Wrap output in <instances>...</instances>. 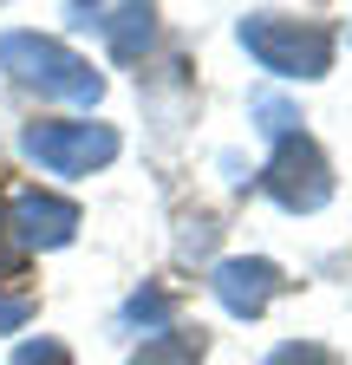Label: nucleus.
I'll return each mask as SVG.
<instances>
[{
  "mask_svg": "<svg viewBox=\"0 0 352 365\" xmlns=\"http://www.w3.org/2000/svg\"><path fill=\"white\" fill-rule=\"evenodd\" d=\"M26 319H33V300H26V294H0V333L26 327Z\"/></svg>",
  "mask_w": 352,
  "mask_h": 365,
  "instance_id": "obj_13",
  "label": "nucleus"
},
{
  "mask_svg": "<svg viewBox=\"0 0 352 365\" xmlns=\"http://www.w3.org/2000/svg\"><path fill=\"white\" fill-rule=\"evenodd\" d=\"M14 274H20V235H14L7 202H0V281H14Z\"/></svg>",
  "mask_w": 352,
  "mask_h": 365,
  "instance_id": "obj_10",
  "label": "nucleus"
},
{
  "mask_svg": "<svg viewBox=\"0 0 352 365\" xmlns=\"http://www.w3.org/2000/svg\"><path fill=\"white\" fill-rule=\"evenodd\" d=\"M209 287H215V300H222L235 319H254L261 307L281 294V267L261 261V255H235V261H222V267L209 274Z\"/></svg>",
  "mask_w": 352,
  "mask_h": 365,
  "instance_id": "obj_5",
  "label": "nucleus"
},
{
  "mask_svg": "<svg viewBox=\"0 0 352 365\" xmlns=\"http://www.w3.org/2000/svg\"><path fill=\"white\" fill-rule=\"evenodd\" d=\"M163 313H170V294H157V287H150V294H130V307H124V319H138V327H144V319L157 327Z\"/></svg>",
  "mask_w": 352,
  "mask_h": 365,
  "instance_id": "obj_11",
  "label": "nucleus"
},
{
  "mask_svg": "<svg viewBox=\"0 0 352 365\" xmlns=\"http://www.w3.org/2000/svg\"><path fill=\"white\" fill-rule=\"evenodd\" d=\"M261 190H268L281 209H294V215H314L333 196V170H326L314 137L294 130V137H281V150L268 157V170H261Z\"/></svg>",
  "mask_w": 352,
  "mask_h": 365,
  "instance_id": "obj_3",
  "label": "nucleus"
},
{
  "mask_svg": "<svg viewBox=\"0 0 352 365\" xmlns=\"http://www.w3.org/2000/svg\"><path fill=\"white\" fill-rule=\"evenodd\" d=\"M196 359H202V333H190V327H163L157 339L130 352V365H196Z\"/></svg>",
  "mask_w": 352,
  "mask_h": 365,
  "instance_id": "obj_8",
  "label": "nucleus"
},
{
  "mask_svg": "<svg viewBox=\"0 0 352 365\" xmlns=\"http://www.w3.org/2000/svg\"><path fill=\"white\" fill-rule=\"evenodd\" d=\"M20 150L53 176H85L118 157V130L111 124H26Z\"/></svg>",
  "mask_w": 352,
  "mask_h": 365,
  "instance_id": "obj_4",
  "label": "nucleus"
},
{
  "mask_svg": "<svg viewBox=\"0 0 352 365\" xmlns=\"http://www.w3.org/2000/svg\"><path fill=\"white\" fill-rule=\"evenodd\" d=\"M268 365H333V359H326L320 346H306V339H294V346H281V352H274Z\"/></svg>",
  "mask_w": 352,
  "mask_h": 365,
  "instance_id": "obj_12",
  "label": "nucleus"
},
{
  "mask_svg": "<svg viewBox=\"0 0 352 365\" xmlns=\"http://www.w3.org/2000/svg\"><path fill=\"white\" fill-rule=\"evenodd\" d=\"M14 365H72V352H66L59 339H26V346L14 352Z\"/></svg>",
  "mask_w": 352,
  "mask_h": 365,
  "instance_id": "obj_9",
  "label": "nucleus"
},
{
  "mask_svg": "<svg viewBox=\"0 0 352 365\" xmlns=\"http://www.w3.org/2000/svg\"><path fill=\"white\" fill-rule=\"evenodd\" d=\"M0 72H14L26 91L66 98V105H98V91H105V78L46 33H0Z\"/></svg>",
  "mask_w": 352,
  "mask_h": 365,
  "instance_id": "obj_1",
  "label": "nucleus"
},
{
  "mask_svg": "<svg viewBox=\"0 0 352 365\" xmlns=\"http://www.w3.org/2000/svg\"><path fill=\"white\" fill-rule=\"evenodd\" d=\"M72 20L78 26H98L118 59H144V46L157 33V14L150 7H72Z\"/></svg>",
  "mask_w": 352,
  "mask_h": 365,
  "instance_id": "obj_7",
  "label": "nucleus"
},
{
  "mask_svg": "<svg viewBox=\"0 0 352 365\" xmlns=\"http://www.w3.org/2000/svg\"><path fill=\"white\" fill-rule=\"evenodd\" d=\"M7 215H14L20 248H66L78 235V209L66 196H46V190H20Z\"/></svg>",
  "mask_w": 352,
  "mask_h": 365,
  "instance_id": "obj_6",
  "label": "nucleus"
},
{
  "mask_svg": "<svg viewBox=\"0 0 352 365\" xmlns=\"http://www.w3.org/2000/svg\"><path fill=\"white\" fill-rule=\"evenodd\" d=\"M242 46L261 72L274 78H320L333 66V33L320 20H281V14H248Z\"/></svg>",
  "mask_w": 352,
  "mask_h": 365,
  "instance_id": "obj_2",
  "label": "nucleus"
}]
</instances>
